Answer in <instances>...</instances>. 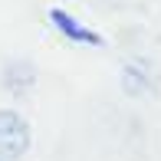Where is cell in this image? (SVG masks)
I'll list each match as a JSON object with an SVG mask.
<instances>
[{"instance_id": "cell-1", "label": "cell", "mask_w": 161, "mask_h": 161, "mask_svg": "<svg viewBox=\"0 0 161 161\" xmlns=\"http://www.w3.org/2000/svg\"><path fill=\"white\" fill-rule=\"evenodd\" d=\"M30 148V125L17 112H0V161H20Z\"/></svg>"}, {"instance_id": "cell-2", "label": "cell", "mask_w": 161, "mask_h": 161, "mask_svg": "<svg viewBox=\"0 0 161 161\" xmlns=\"http://www.w3.org/2000/svg\"><path fill=\"white\" fill-rule=\"evenodd\" d=\"M49 20H53V26L59 33H66L69 40H76V43H89V46H99V43H102L99 33H92V30H86L82 23H76L66 10H49Z\"/></svg>"}]
</instances>
